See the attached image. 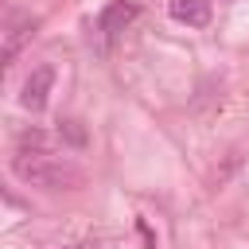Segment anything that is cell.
I'll return each mask as SVG.
<instances>
[{"mask_svg":"<svg viewBox=\"0 0 249 249\" xmlns=\"http://www.w3.org/2000/svg\"><path fill=\"white\" fill-rule=\"evenodd\" d=\"M12 171H16L23 183L47 187V191H70V187L82 183V171H78L70 160L51 156V152H31V148H23V152L12 156Z\"/></svg>","mask_w":249,"mask_h":249,"instance_id":"6da1fadb","label":"cell"},{"mask_svg":"<svg viewBox=\"0 0 249 249\" xmlns=\"http://www.w3.org/2000/svg\"><path fill=\"white\" fill-rule=\"evenodd\" d=\"M0 35H4V62L12 66L16 54L23 51V43H31V35H35V19H31L27 12H8Z\"/></svg>","mask_w":249,"mask_h":249,"instance_id":"7a4b0ae2","label":"cell"},{"mask_svg":"<svg viewBox=\"0 0 249 249\" xmlns=\"http://www.w3.org/2000/svg\"><path fill=\"white\" fill-rule=\"evenodd\" d=\"M51 86H54V70H51V66H35V70L27 74V82H23V89H19L23 109H31V113L47 109V101H51Z\"/></svg>","mask_w":249,"mask_h":249,"instance_id":"3957f363","label":"cell"},{"mask_svg":"<svg viewBox=\"0 0 249 249\" xmlns=\"http://www.w3.org/2000/svg\"><path fill=\"white\" fill-rule=\"evenodd\" d=\"M136 16H140V4H132V0H113V4L101 12L97 27H101L105 35H117V31H124V27H128Z\"/></svg>","mask_w":249,"mask_h":249,"instance_id":"277c9868","label":"cell"},{"mask_svg":"<svg viewBox=\"0 0 249 249\" xmlns=\"http://www.w3.org/2000/svg\"><path fill=\"white\" fill-rule=\"evenodd\" d=\"M167 12H171L175 23H187V27H206L210 23V0H171Z\"/></svg>","mask_w":249,"mask_h":249,"instance_id":"5b68a950","label":"cell"},{"mask_svg":"<svg viewBox=\"0 0 249 249\" xmlns=\"http://www.w3.org/2000/svg\"><path fill=\"white\" fill-rule=\"evenodd\" d=\"M58 136H66L70 144H86V132L78 128V121H62V128H58Z\"/></svg>","mask_w":249,"mask_h":249,"instance_id":"8992f818","label":"cell"},{"mask_svg":"<svg viewBox=\"0 0 249 249\" xmlns=\"http://www.w3.org/2000/svg\"><path fill=\"white\" fill-rule=\"evenodd\" d=\"M136 230H140V237H144V245H148V249H156V237H152V230H148V222H136Z\"/></svg>","mask_w":249,"mask_h":249,"instance_id":"52a82bcc","label":"cell"},{"mask_svg":"<svg viewBox=\"0 0 249 249\" xmlns=\"http://www.w3.org/2000/svg\"><path fill=\"white\" fill-rule=\"evenodd\" d=\"M66 249H93V241H78V245H66Z\"/></svg>","mask_w":249,"mask_h":249,"instance_id":"ba28073f","label":"cell"}]
</instances>
